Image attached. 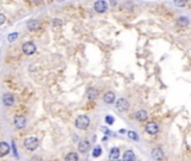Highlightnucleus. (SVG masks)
I'll use <instances>...</instances> for the list:
<instances>
[{
    "label": "nucleus",
    "mask_w": 191,
    "mask_h": 161,
    "mask_svg": "<svg viewBox=\"0 0 191 161\" xmlns=\"http://www.w3.org/2000/svg\"><path fill=\"white\" fill-rule=\"evenodd\" d=\"M74 125H75V128L79 130L88 129L89 125H90V119H89L87 115H79V116L75 119Z\"/></svg>",
    "instance_id": "obj_1"
},
{
    "label": "nucleus",
    "mask_w": 191,
    "mask_h": 161,
    "mask_svg": "<svg viewBox=\"0 0 191 161\" xmlns=\"http://www.w3.org/2000/svg\"><path fill=\"white\" fill-rule=\"evenodd\" d=\"M24 147L26 148L29 151H34L36 150L38 147V140L35 137H28L24 140Z\"/></svg>",
    "instance_id": "obj_2"
},
{
    "label": "nucleus",
    "mask_w": 191,
    "mask_h": 161,
    "mask_svg": "<svg viewBox=\"0 0 191 161\" xmlns=\"http://www.w3.org/2000/svg\"><path fill=\"white\" fill-rule=\"evenodd\" d=\"M36 51V46L33 42H26L23 45V53L25 55L30 56Z\"/></svg>",
    "instance_id": "obj_3"
},
{
    "label": "nucleus",
    "mask_w": 191,
    "mask_h": 161,
    "mask_svg": "<svg viewBox=\"0 0 191 161\" xmlns=\"http://www.w3.org/2000/svg\"><path fill=\"white\" fill-rule=\"evenodd\" d=\"M116 109L117 111H119V112H126V111L129 109V103L128 101L124 99V97H120V99H118V101L116 102Z\"/></svg>",
    "instance_id": "obj_4"
},
{
    "label": "nucleus",
    "mask_w": 191,
    "mask_h": 161,
    "mask_svg": "<svg viewBox=\"0 0 191 161\" xmlns=\"http://www.w3.org/2000/svg\"><path fill=\"white\" fill-rule=\"evenodd\" d=\"M93 8H94V10H96L97 12L103 14V12H105V11H107L108 4L106 2V1H103V0H99V1H96V2H94Z\"/></svg>",
    "instance_id": "obj_5"
},
{
    "label": "nucleus",
    "mask_w": 191,
    "mask_h": 161,
    "mask_svg": "<svg viewBox=\"0 0 191 161\" xmlns=\"http://www.w3.org/2000/svg\"><path fill=\"white\" fill-rule=\"evenodd\" d=\"M26 122L27 120L23 115H16L14 118V124L17 129H24L26 126Z\"/></svg>",
    "instance_id": "obj_6"
},
{
    "label": "nucleus",
    "mask_w": 191,
    "mask_h": 161,
    "mask_svg": "<svg viewBox=\"0 0 191 161\" xmlns=\"http://www.w3.org/2000/svg\"><path fill=\"white\" fill-rule=\"evenodd\" d=\"M145 131L149 134H156L158 132V125L155 122H149L147 124L145 125Z\"/></svg>",
    "instance_id": "obj_7"
},
{
    "label": "nucleus",
    "mask_w": 191,
    "mask_h": 161,
    "mask_svg": "<svg viewBox=\"0 0 191 161\" xmlns=\"http://www.w3.org/2000/svg\"><path fill=\"white\" fill-rule=\"evenodd\" d=\"M2 102L6 106H11L14 105L15 103V96L11 93H6L5 95L2 96Z\"/></svg>",
    "instance_id": "obj_8"
},
{
    "label": "nucleus",
    "mask_w": 191,
    "mask_h": 161,
    "mask_svg": "<svg viewBox=\"0 0 191 161\" xmlns=\"http://www.w3.org/2000/svg\"><path fill=\"white\" fill-rule=\"evenodd\" d=\"M119 156H120V151L119 148H112L110 152H109V160L110 161H117L119 160Z\"/></svg>",
    "instance_id": "obj_9"
},
{
    "label": "nucleus",
    "mask_w": 191,
    "mask_h": 161,
    "mask_svg": "<svg viewBox=\"0 0 191 161\" xmlns=\"http://www.w3.org/2000/svg\"><path fill=\"white\" fill-rule=\"evenodd\" d=\"M89 149H90V142H89L88 140H82V141L79 143V146H78V150H79V152H81V153L88 152Z\"/></svg>",
    "instance_id": "obj_10"
},
{
    "label": "nucleus",
    "mask_w": 191,
    "mask_h": 161,
    "mask_svg": "<svg viewBox=\"0 0 191 161\" xmlns=\"http://www.w3.org/2000/svg\"><path fill=\"white\" fill-rule=\"evenodd\" d=\"M10 152V146L7 142L2 141L0 142V157H5L7 156Z\"/></svg>",
    "instance_id": "obj_11"
},
{
    "label": "nucleus",
    "mask_w": 191,
    "mask_h": 161,
    "mask_svg": "<svg viewBox=\"0 0 191 161\" xmlns=\"http://www.w3.org/2000/svg\"><path fill=\"white\" fill-rule=\"evenodd\" d=\"M116 100V96H115V93L114 92H107L105 93L103 95V102L107 103V104H112Z\"/></svg>",
    "instance_id": "obj_12"
},
{
    "label": "nucleus",
    "mask_w": 191,
    "mask_h": 161,
    "mask_svg": "<svg viewBox=\"0 0 191 161\" xmlns=\"http://www.w3.org/2000/svg\"><path fill=\"white\" fill-rule=\"evenodd\" d=\"M39 27H41V24H39V21L35 20V19H32V20H29L27 23V28L30 32H35V30H37Z\"/></svg>",
    "instance_id": "obj_13"
},
{
    "label": "nucleus",
    "mask_w": 191,
    "mask_h": 161,
    "mask_svg": "<svg viewBox=\"0 0 191 161\" xmlns=\"http://www.w3.org/2000/svg\"><path fill=\"white\" fill-rule=\"evenodd\" d=\"M152 157H153L155 160L158 161H161L162 159H163V151L161 150V149H158V148H155V149H153L152 150Z\"/></svg>",
    "instance_id": "obj_14"
},
{
    "label": "nucleus",
    "mask_w": 191,
    "mask_h": 161,
    "mask_svg": "<svg viewBox=\"0 0 191 161\" xmlns=\"http://www.w3.org/2000/svg\"><path fill=\"white\" fill-rule=\"evenodd\" d=\"M123 161H136L135 153L132 151V150H127V151L124 153V157H123Z\"/></svg>",
    "instance_id": "obj_15"
},
{
    "label": "nucleus",
    "mask_w": 191,
    "mask_h": 161,
    "mask_svg": "<svg viewBox=\"0 0 191 161\" xmlns=\"http://www.w3.org/2000/svg\"><path fill=\"white\" fill-rule=\"evenodd\" d=\"M135 118L137 121H140V122H143V121H145V120L147 119V112L145 110H140L136 112L135 114Z\"/></svg>",
    "instance_id": "obj_16"
},
{
    "label": "nucleus",
    "mask_w": 191,
    "mask_h": 161,
    "mask_svg": "<svg viewBox=\"0 0 191 161\" xmlns=\"http://www.w3.org/2000/svg\"><path fill=\"white\" fill-rule=\"evenodd\" d=\"M79 160V157L78 154L75 153V152H70V153H68L64 158V161H78Z\"/></svg>",
    "instance_id": "obj_17"
},
{
    "label": "nucleus",
    "mask_w": 191,
    "mask_h": 161,
    "mask_svg": "<svg viewBox=\"0 0 191 161\" xmlns=\"http://www.w3.org/2000/svg\"><path fill=\"white\" fill-rule=\"evenodd\" d=\"M177 24L180 26V27H187L188 25H189V20H188V18L187 17H180V18L177 20Z\"/></svg>",
    "instance_id": "obj_18"
},
{
    "label": "nucleus",
    "mask_w": 191,
    "mask_h": 161,
    "mask_svg": "<svg viewBox=\"0 0 191 161\" xmlns=\"http://www.w3.org/2000/svg\"><path fill=\"white\" fill-rule=\"evenodd\" d=\"M97 96H98V92L96 88H90L88 91V97L90 100H94V99H97Z\"/></svg>",
    "instance_id": "obj_19"
},
{
    "label": "nucleus",
    "mask_w": 191,
    "mask_h": 161,
    "mask_svg": "<svg viewBox=\"0 0 191 161\" xmlns=\"http://www.w3.org/2000/svg\"><path fill=\"white\" fill-rule=\"evenodd\" d=\"M101 153H103V150H101V148L99 147V146H97V147L93 149L92 156L94 157V158H98V157L101 156Z\"/></svg>",
    "instance_id": "obj_20"
},
{
    "label": "nucleus",
    "mask_w": 191,
    "mask_h": 161,
    "mask_svg": "<svg viewBox=\"0 0 191 161\" xmlns=\"http://www.w3.org/2000/svg\"><path fill=\"white\" fill-rule=\"evenodd\" d=\"M17 37H18V34H17V32L9 34V35H8V42H14L15 39H17Z\"/></svg>",
    "instance_id": "obj_21"
},
{
    "label": "nucleus",
    "mask_w": 191,
    "mask_h": 161,
    "mask_svg": "<svg viewBox=\"0 0 191 161\" xmlns=\"http://www.w3.org/2000/svg\"><path fill=\"white\" fill-rule=\"evenodd\" d=\"M128 137L131 139H133V140H138V137H137V134H136V132H134V131H128Z\"/></svg>",
    "instance_id": "obj_22"
},
{
    "label": "nucleus",
    "mask_w": 191,
    "mask_h": 161,
    "mask_svg": "<svg viewBox=\"0 0 191 161\" xmlns=\"http://www.w3.org/2000/svg\"><path fill=\"white\" fill-rule=\"evenodd\" d=\"M61 25H62V21H61L60 19H54L53 20V26L54 27H60Z\"/></svg>",
    "instance_id": "obj_23"
},
{
    "label": "nucleus",
    "mask_w": 191,
    "mask_h": 161,
    "mask_svg": "<svg viewBox=\"0 0 191 161\" xmlns=\"http://www.w3.org/2000/svg\"><path fill=\"white\" fill-rule=\"evenodd\" d=\"M106 122H107L108 124H112L114 123V118H112L111 115H107L106 116Z\"/></svg>",
    "instance_id": "obj_24"
},
{
    "label": "nucleus",
    "mask_w": 191,
    "mask_h": 161,
    "mask_svg": "<svg viewBox=\"0 0 191 161\" xmlns=\"http://www.w3.org/2000/svg\"><path fill=\"white\" fill-rule=\"evenodd\" d=\"M6 21V16L5 15H2V14H0V26L1 25H4Z\"/></svg>",
    "instance_id": "obj_25"
},
{
    "label": "nucleus",
    "mask_w": 191,
    "mask_h": 161,
    "mask_svg": "<svg viewBox=\"0 0 191 161\" xmlns=\"http://www.w3.org/2000/svg\"><path fill=\"white\" fill-rule=\"evenodd\" d=\"M30 161H43L42 160V158L41 157H38V156H34L30 158Z\"/></svg>",
    "instance_id": "obj_26"
},
{
    "label": "nucleus",
    "mask_w": 191,
    "mask_h": 161,
    "mask_svg": "<svg viewBox=\"0 0 191 161\" xmlns=\"http://www.w3.org/2000/svg\"><path fill=\"white\" fill-rule=\"evenodd\" d=\"M174 5H175V6H180V7H183V6H186V2H180V1H174Z\"/></svg>",
    "instance_id": "obj_27"
},
{
    "label": "nucleus",
    "mask_w": 191,
    "mask_h": 161,
    "mask_svg": "<svg viewBox=\"0 0 191 161\" xmlns=\"http://www.w3.org/2000/svg\"><path fill=\"white\" fill-rule=\"evenodd\" d=\"M117 161H123V160H117Z\"/></svg>",
    "instance_id": "obj_28"
}]
</instances>
